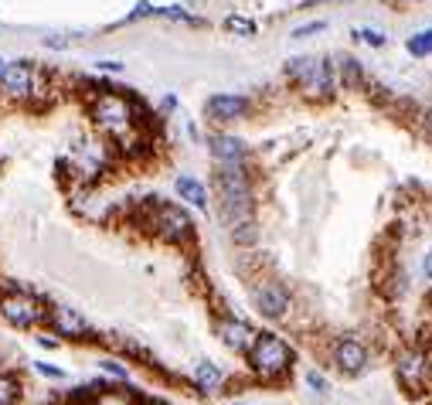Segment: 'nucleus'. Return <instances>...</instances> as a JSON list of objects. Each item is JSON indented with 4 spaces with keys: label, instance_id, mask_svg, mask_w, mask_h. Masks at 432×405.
I'll use <instances>...</instances> for the list:
<instances>
[{
    "label": "nucleus",
    "instance_id": "nucleus-1",
    "mask_svg": "<svg viewBox=\"0 0 432 405\" xmlns=\"http://www.w3.org/2000/svg\"><path fill=\"white\" fill-rule=\"evenodd\" d=\"M215 198H218V218L232 231L238 246L256 242V214H252V188L242 164H215Z\"/></svg>",
    "mask_w": 432,
    "mask_h": 405
},
{
    "label": "nucleus",
    "instance_id": "nucleus-2",
    "mask_svg": "<svg viewBox=\"0 0 432 405\" xmlns=\"http://www.w3.org/2000/svg\"><path fill=\"white\" fill-rule=\"evenodd\" d=\"M245 361H249L256 378H262V382H279L293 368V347L286 344L279 334H256L252 347L245 351Z\"/></svg>",
    "mask_w": 432,
    "mask_h": 405
},
{
    "label": "nucleus",
    "instance_id": "nucleus-3",
    "mask_svg": "<svg viewBox=\"0 0 432 405\" xmlns=\"http://www.w3.org/2000/svg\"><path fill=\"white\" fill-rule=\"evenodd\" d=\"M286 75L293 78L296 85L314 99H331L334 96V68L327 58L300 55L286 61Z\"/></svg>",
    "mask_w": 432,
    "mask_h": 405
},
{
    "label": "nucleus",
    "instance_id": "nucleus-4",
    "mask_svg": "<svg viewBox=\"0 0 432 405\" xmlns=\"http://www.w3.org/2000/svg\"><path fill=\"white\" fill-rule=\"evenodd\" d=\"M249 296H252V307H256L259 317H266V320H283L290 307H293V296H290V289L283 286L279 279H256L252 289H249Z\"/></svg>",
    "mask_w": 432,
    "mask_h": 405
},
{
    "label": "nucleus",
    "instance_id": "nucleus-5",
    "mask_svg": "<svg viewBox=\"0 0 432 405\" xmlns=\"http://www.w3.org/2000/svg\"><path fill=\"white\" fill-rule=\"evenodd\" d=\"M395 375H398V382H402V388H405V392L419 395L422 388L429 385V378H432L429 351H422V347H409V351H402V354L395 358Z\"/></svg>",
    "mask_w": 432,
    "mask_h": 405
},
{
    "label": "nucleus",
    "instance_id": "nucleus-6",
    "mask_svg": "<svg viewBox=\"0 0 432 405\" xmlns=\"http://www.w3.org/2000/svg\"><path fill=\"white\" fill-rule=\"evenodd\" d=\"M150 225L157 231L163 242H187L191 235H195V222H191V214L184 212L180 205H154V212H150Z\"/></svg>",
    "mask_w": 432,
    "mask_h": 405
},
{
    "label": "nucleus",
    "instance_id": "nucleus-7",
    "mask_svg": "<svg viewBox=\"0 0 432 405\" xmlns=\"http://www.w3.org/2000/svg\"><path fill=\"white\" fill-rule=\"evenodd\" d=\"M92 116H96V123L102 130L123 133V130H130V123H133V106H130V99L119 96V92H102V96L92 102Z\"/></svg>",
    "mask_w": 432,
    "mask_h": 405
},
{
    "label": "nucleus",
    "instance_id": "nucleus-8",
    "mask_svg": "<svg viewBox=\"0 0 432 405\" xmlns=\"http://www.w3.org/2000/svg\"><path fill=\"white\" fill-rule=\"evenodd\" d=\"M0 317L18 330H31L44 320V307L27 293H7L0 296Z\"/></svg>",
    "mask_w": 432,
    "mask_h": 405
},
{
    "label": "nucleus",
    "instance_id": "nucleus-9",
    "mask_svg": "<svg viewBox=\"0 0 432 405\" xmlns=\"http://www.w3.org/2000/svg\"><path fill=\"white\" fill-rule=\"evenodd\" d=\"M368 347L361 344L357 337H337L331 344V365H334L337 375L344 378H357L364 368H368Z\"/></svg>",
    "mask_w": 432,
    "mask_h": 405
},
{
    "label": "nucleus",
    "instance_id": "nucleus-10",
    "mask_svg": "<svg viewBox=\"0 0 432 405\" xmlns=\"http://www.w3.org/2000/svg\"><path fill=\"white\" fill-rule=\"evenodd\" d=\"M44 320H48V324H51V330H55L58 337H65V341H89V337H92L89 320H85L75 307H65V303H58V307L44 310Z\"/></svg>",
    "mask_w": 432,
    "mask_h": 405
},
{
    "label": "nucleus",
    "instance_id": "nucleus-11",
    "mask_svg": "<svg viewBox=\"0 0 432 405\" xmlns=\"http://www.w3.org/2000/svg\"><path fill=\"white\" fill-rule=\"evenodd\" d=\"M0 89H4V96H11V99L31 96L35 92V65H27V61L4 65L0 68Z\"/></svg>",
    "mask_w": 432,
    "mask_h": 405
},
{
    "label": "nucleus",
    "instance_id": "nucleus-12",
    "mask_svg": "<svg viewBox=\"0 0 432 405\" xmlns=\"http://www.w3.org/2000/svg\"><path fill=\"white\" fill-rule=\"evenodd\" d=\"M215 334H218V341L228 347V351H235V354H245L252 347V341H256V330L249 327L245 320H238V317H218Z\"/></svg>",
    "mask_w": 432,
    "mask_h": 405
},
{
    "label": "nucleus",
    "instance_id": "nucleus-13",
    "mask_svg": "<svg viewBox=\"0 0 432 405\" xmlns=\"http://www.w3.org/2000/svg\"><path fill=\"white\" fill-rule=\"evenodd\" d=\"M245 109H249V99L235 96V92H218V96H211L204 102V113L215 123H235V119L245 116Z\"/></svg>",
    "mask_w": 432,
    "mask_h": 405
},
{
    "label": "nucleus",
    "instance_id": "nucleus-14",
    "mask_svg": "<svg viewBox=\"0 0 432 405\" xmlns=\"http://www.w3.org/2000/svg\"><path fill=\"white\" fill-rule=\"evenodd\" d=\"M208 150L215 157V164H245V143L232 133L208 136Z\"/></svg>",
    "mask_w": 432,
    "mask_h": 405
},
{
    "label": "nucleus",
    "instance_id": "nucleus-15",
    "mask_svg": "<svg viewBox=\"0 0 432 405\" xmlns=\"http://www.w3.org/2000/svg\"><path fill=\"white\" fill-rule=\"evenodd\" d=\"M174 191L187 201V205H195L197 212H208V188L197 181V177H191V174H180L174 181Z\"/></svg>",
    "mask_w": 432,
    "mask_h": 405
},
{
    "label": "nucleus",
    "instance_id": "nucleus-16",
    "mask_svg": "<svg viewBox=\"0 0 432 405\" xmlns=\"http://www.w3.org/2000/svg\"><path fill=\"white\" fill-rule=\"evenodd\" d=\"M225 385V371L215 365V361H197L195 368V388L204 392V395H218Z\"/></svg>",
    "mask_w": 432,
    "mask_h": 405
},
{
    "label": "nucleus",
    "instance_id": "nucleus-17",
    "mask_svg": "<svg viewBox=\"0 0 432 405\" xmlns=\"http://www.w3.org/2000/svg\"><path fill=\"white\" fill-rule=\"evenodd\" d=\"M337 72H340L344 89H357V85H361V78H364L361 65H357V58H351V55H344L340 61H337Z\"/></svg>",
    "mask_w": 432,
    "mask_h": 405
},
{
    "label": "nucleus",
    "instance_id": "nucleus-18",
    "mask_svg": "<svg viewBox=\"0 0 432 405\" xmlns=\"http://www.w3.org/2000/svg\"><path fill=\"white\" fill-rule=\"evenodd\" d=\"M405 48H409V55H412V58H426V55H432V28H426V31H419V35H412V38L405 41Z\"/></svg>",
    "mask_w": 432,
    "mask_h": 405
},
{
    "label": "nucleus",
    "instance_id": "nucleus-19",
    "mask_svg": "<svg viewBox=\"0 0 432 405\" xmlns=\"http://www.w3.org/2000/svg\"><path fill=\"white\" fill-rule=\"evenodd\" d=\"M307 388H310V395H316V399H327V395H331V382H327V375H323V371H316V368L307 371Z\"/></svg>",
    "mask_w": 432,
    "mask_h": 405
},
{
    "label": "nucleus",
    "instance_id": "nucleus-20",
    "mask_svg": "<svg viewBox=\"0 0 432 405\" xmlns=\"http://www.w3.org/2000/svg\"><path fill=\"white\" fill-rule=\"evenodd\" d=\"M20 395V385L11 375H0V405H14Z\"/></svg>",
    "mask_w": 432,
    "mask_h": 405
},
{
    "label": "nucleus",
    "instance_id": "nucleus-21",
    "mask_svg": "<svg viewBox=\"0 0 432 405\" xmlns=\"http://www.w3.org/2000/svg\"><path fill=\"white\" fill-rule=\"evenodd\" d=\"M225 28H228V31H238L242 38H252V35H256V24H252V20H245V18H235V14L225 20Z\"/></svg>",
    "mask_w": 432,
    "mask_h": 405
},
{
    "label": "nucleus",
    "instance_id": "nucleus-22",
    "mask_svg": "<svg viewBox=\"0 0 432 405\" xmlns=\"http://www.w3.org/2000/svg\"><path fill=\"white\" fill-rule=\"evenodd\" d=\"M99 368H102L109 378H116V382H126V378H130L126 365H119V361H113V358H109V361H99Z\"/></svg>",
    "mask_w": 432,
    "mask_h": 405
},
{
    "label": "nucleus",
    "instance_id": "nucleus-23",
    "mask_svg": "<svg viewBox=\"0 0 432 405\" xmlns=\"http://www.w3.org/2000/svg\"><path fill=\"white\" fill-rule=\"evenodd\" d=\"M92 405H133L123 392H96V402Z\"/></svg>",
    "mask_w": 432,
    "mask_h": 405
},
{
    "label": "nucleus",
    "instance_id": "nucleus-24",
    "mask_svg": "<svg viewBox=\"0 0 432 405\" xmlns=\"http://www.w3.org/2000/svg\"><path fill=\"white\" fill-rule=\"evenodd\" d=\"M323 28H327L323 20H310V24H303V28H296V31H293V38H296V41H303V38H314V35H320Z\"/></svg>",
    "mask_w": 432,
    "mask_h": 405
},
{
    "label": "nucleus",
    "instance_id": "nucleus-25",
    "mask_svg": "<svg viewBox=\"0 0 432 405\" xmlns=\"http://www.w3.org/2000/svg\"><path fill=\"white\" fill-rule=\"evenodd\" d=\"M35 371H38V375H44V378H55V382H61V378H65V371H61L58 365H48V361H35Z\"/></svg>",
    "mask_w": 432,
    "mask_h": 405
},
{
    "label": "nucleus",
    "instance_id": "nucleus-26",
    "mask_svg": "<svg viewBox=\"0 0 432 405\" xmlns=\"http://www.w3.org/2000/svg\"><path fill=\"white\" fill-rule=\"evenodd\" d=\"M357 38L364 41V44H371V48H381V44H385V35H381V31H368V28L357 31Z\"/></svg>",
    "mask_w": 432,
    "mask_h": 405
},
{
    "label": "nucleus",
    "instance_id": "nucleus-27",
    "mask_svg": "<svg viewBox=\"0 0 432 405\" xmlns=\"http://www.w3.org/2000/svg\"><path fill=\"white\" fill-rule=\"evenodd\" d=\"M44 44H48V48H68V38H61V35H48Z\"/></svg>",
    "mask_w": 432,
    "mask_h": 405
},
{
    "label": "nucleus",
    "instance_id": "nucleus-28",
    "mask_svg": "<svg viewBox=\"0 0 432 405\" xmlns=\"http://www.w3.org/2000/svg\"><path fill=\"white\" fill-rule=\"evenodd\" d=\"M38 347H44V351H55V347H58V337H44V334H38Z\"/></svg>",
    "mask_w": 432,
    "mask_h": 405
},
{
    "label": "nucleus",
    "instance_id": "nucleus-29",
    "mask_svg": "<svg viewBox=\"0 0 432 405\" xmlns=\"http://www.w3.org/2000/svg\"><path fill=\"white\" fill-rule=\"evenodd\" d=\"M96 68H102V72H123V61H96Z\"/></svg>",
    "mask_w": 432,
    "mask_h": 405
},
{
    "label": "nucleus",
    "instance_id": "nucleus-30",
    "mask_svg": "<svg viewBox=\"0 0 432 405\" xmlns=\"http://www.w3.org/2000/svg\"><path fill=\"white\" fill-rule=\"evenodd\" d=\"M422 272H426V276L432 279V249L426 252V259H422Z\"/></svg>",
    "mask_w": 432,
    "mask_h": 405
},
{
    "label": "nucleus",
    "instance_id": "nucleus-31",
    "mask_svg": "<svg viewBox=\"0 0 432 405\" xmlns=\"http://www.w3.org/2000/svg\"><path fill=\"white\" fill-rule=\"evenodd\" d=\"M174 106H177V99H174V96H167V99H163V102H160V109H163V113H171Z\"/></svg>",
    "mask_w": 432,
    "mask_h": 405
},
{
    "label": "nucleus",
    "instance_id": "nucleus-32",
    "mask_svg": "<svg viewBox=\"0 0 432 405\" xmlns=\"http://www.w3.org/2000/svg\"><path fill=\"white\" fill-rule=\"evenodd\" d=\"M426 130H429V136H432V113H426Z\"/></svg>",
    "mask_w": 432,
    "mask_h": 405
},
{
    "label": "nucleus",
    "instance_id": "nucleus-33",
    "mask_svg": "<svg viewBox=\"0 0 432 405\" xmlns=\"http://www.w3.org/2000/svg\"><path fill=\"white\" fill-rule=\"evenodd\" d=\"M140 405H160V402H140Z\"/></svg>",
    "mask_w": 432,
    "mask_h": 405
},
{
    "label": "nucleus",
    "instance_id": "nucleus-34",
    "mask_svg": "<svg viewBox=\"0 0 432 405\" xmlns=\"http://www.w3.org/2000/svg\"><path fill=\"white\" fill-rule=\"evenodd\" d=\"M235 405H252V402H235Z\"/></svg>",
    "mask_w": 432,
    "mask_h": 405
},
{
    "label": "nucleus",
    "instance_id": "nucleus-35",
    "mask_svg": "<svg viewBox=\"0 0 432 405\" xmlns=\"http://www.w3.org/2000/svg\"><path fill=\"white\" fill-rule=\"evenodd\" d=\"M0 68H4V58H0Z\"/></svg>",
    "mask_w": 432,
    "mask_h": 405
}]
</instances>
